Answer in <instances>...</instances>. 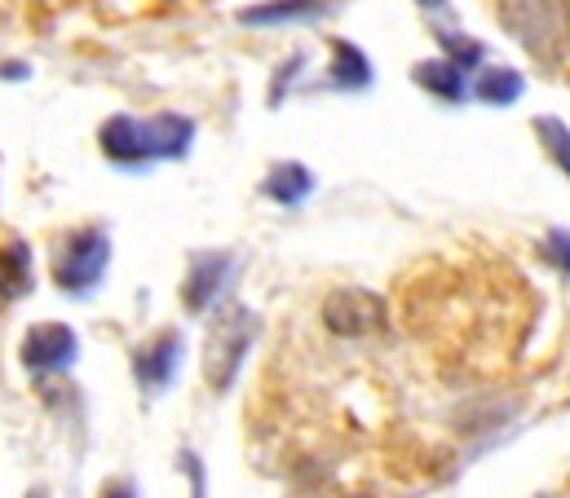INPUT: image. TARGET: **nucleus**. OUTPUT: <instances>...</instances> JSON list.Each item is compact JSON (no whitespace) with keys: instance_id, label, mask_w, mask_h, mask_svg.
I'll use <instances>...</instances> for the list:
<instances>
[{"instance_id":"obj_18","label":"nucleus","mask_w":570,"mask_h":498,"mask_svg":"<svg viewBox=\"0 0 570 498\" xmlns=\"http://www.w3.org/2000/svg\"><path fill=\"white\" fill-rule=\"evenodd\" d=\"M544 256H549V260H553L562 273H570V235H567V230H553V235H549Z\"/></svg>"},{"instance_id":"obj_4","label":"nucleus","mask_w":570,"mask_h":498,"mask_svg":"<svg viewBox=\"0 0 570 498\" xmlns=\"http://www.w3.org/2000/svg\"><path fill=\"white\" fill-rule=\"evenodd\" d=\"M385 300L367 287H336L327 300H323V327L341 340H358V336H372L385 327Z\"/></svg>"},{"instance_id":"obj_8","label":"nucleus","mask_w":570,"mask_h":498,"mask_svg":"<svg viewBox=\"0 0 570 498\" xmlns=\"http://www.w3.org/2000/svg\"><path fill=\"white\" fill-rule=\"evenodd\" d=\"M142 137H146L150 163H155V159H181V155L190 150V141H195V124H190L186 116L159 111V116L142 120Z\"/></svg>"},{"instance_id":"obj_19","label":"nucleus","mask_w":570,"mask_h":498,"mask_svg":"<svg viewBox=\"0 0 570 498\" xmlns=\"http://www.w3.org/2000/svg\"><path fill=\"white\" fill-rule=\"evenodd\" d=\"M186 468H190V486H195L190 498H204V472H199V464H195V459H186Z\"/></svg>"},{"instance_id":"obj_13","label":"nucleus","mask_w":570,"mask_h":498,"mask_svg":"<svg viewBox=\"0 0 570 498\" xmlns=\"http://www.w3.org/2000/svg\"><path fill=\"white\" fill-rule=\"evenodd\" d=\"M332 53H336V62H332V84L336 89H363V84H372V67H367V53L363 49H354L350 40H336Z\"/></svg>"},{"instance_id":"obj_14","label":"nucleus","mask_w":570,"mask_h":498,"mask_svg":"<svg viewBox=\"0 0 570 498\" xmlns=\"http://www.w3.org/2000/svg\"><path fill=\"white\" fill-rule=\"evenodd\" d=\"M473 93H478L482 102H491V107H513V102L522 98V76H518L513 67H487V71L478 76Z\"/></svg>"},{"instance_id":"obj_17","label":"nucleus","mask_w":570,"mask_h":498,"mask_svg":"<svg viewBox=\"0 0 570 498\" xmlns=\"http://www.w3.org/2000/svg\"><path fill=\"white\" fill-rule=\"evenodd\" d=\"M438 40H442V49L451 53V58H446L451 67L469 71V67L482 62V44H478V40H469V36H451V31H438Z\"/></svg>"},{"instance_id":"obj_12","label":"nucleus","mask_w":570,"mask_h":498,"mask_svg":"<svg viewBox=\"0 0 570 498\" xmlns=\"http://www.w3.org/2000/svg\"><path fill=\"white\" fill-rule=\"evenodd\" d=\"M262 190H266L275 203H287V208H292V203H301V199L314 190V177H309L305 163H275Z\"/></svg>"},{"instance_id":"obj_15","label":"nucleus","mask_w":570,"mask_h":498,"mask_svg":"<svg viewBox=\"0 0 570 498\" xmlns=\"http://www.w3.org/2000/svg\"><path fill=\"white\" fill-rule=\"evenodd\" d=\"M535 132H540L549 159L570 177V128L562 124V120H553V116H540V120H535Z\"/></svg>"},{"instance_id":"obj_5","label":"nucleus","mask_w":570,"mask_h":498,"mask_svg":"<svg viewBox=\"0 0 570 498\" xmlns=\"http://www.w3.org/2000/svg\"><path fill=\"white\" fill-rule=\"evenodd\" d=\"M76 331L67 327V322H40V327H31L27 336H22V349H18V358H22V367L31 375H49V371H62V367H71L76 362Z\"/></svg>"},{"instance_id":"obj_16","label":"nucleus","mask_w":570,"mask_h":498,"mask_svg":"<svg viewBox=\"0 0 570 498\" xmlns=\"http://www.w3.org/2000/svg\"><path fill=\"white\" fill-rule=\"evenodd\" d=\"M314 9H318V0H271V4L244 9V22H284V18H305Z\"/></svg>"},{"instance_id":"obj_21","label":"nucleus","mask_w":570,"mask_h":498,"mask_svg":"<svg viewBox=\"0 0 570 498\" xmlns=\"http://www.w3.org/2000/svg\"><path fill=\"white\" fill-rule=\"evenodd\" d=\"M421 4H425V9H442V4H446V0H421Z\"/></svg>"},{"instance_id":"obj_1","label":"nucleus","mask_w":570,"mask_h":498,"mask_svg":"<svg viewBox=\"0 0 570 498\" xmlns=\"http://www.w3.org/2000/svg\"><path fill=\"white\" fill-rule=\"evenodd\" d=\"M500 22L544 67L570 53V0H500Z\"/></svg>"},{"instance_id":"obj_10","label":"nucleus","mask_w":570,"mask_h":498,"mask_svg":"<svg viewBox=\"0 0 570 498\" xmlns=\"http://www.w3.org/2000/svg\"><path fill=\"white\" fill-rule=\"evenodd\" d=\"M31 291V248L22 239L0 243V305Z\"/></svg>"},{"instance_id":"obj_11","label":"nucleus","mask_w":570,"mask_h":498,"mask_svg":"<svg viewBox=\"0 0 570 498\" xmlns=\"http://www.w3.org/2000/svg\"><path fill=\"white\" fill-rule=\"evenodd\" d=\"M412 80L429 89L433 98H442V102H460L464 98V71L460 67H451L446 58H433V62H421L416 71H412Z\"/></svg>"},{"instance_id":"obj_9","label":"nucleus","mask_w":570,"mask_h":498,"mask_svg":"<svg viewBox=\"0 0 570 498\" xmlns=\"http://www.w3.org/2000/svg\"><path fill=\"white\" fill-rule=\"evenodd\" d=\"M177 358H181V336L177 331H164L159 340H150L142 353L134 358V371L142 388H164L173 371H177Z\"/></svg>"},{"instance_id":"obj_3","label":"nucleus","mask_w":570,"mask_h":498,"mask_svg":"<svg viewBox=\"0 0 570 498\" xmlns=\"http://www.w3.org/2000/svg\"><path fill=\"white\" fill-rule=\"evenodd\" d=\"M107 265H111V239H107V230L89 226V230H76L62 239V248L53 256V282L71 296H85L102 282Z\"/></svg>"},{"instance_id":"obj_2","label":"nucleus","mask_w":570,"mask_h":498,"mask_svg":"<svg viewBox=\"0 0 570 498\" xmlns=\"http://www.w3.org/2000/svg\"><path fill=\"white\" fill-rule=\"evenodd\" d=\"M253 336H257L253 309L226 305V309L217 313V322L208 327V345H204V379H208V388L226 392V388L235 384V375H239L248 349H253Z\"/></svg>"},{"instance_id":"obj_20","label":"nucleus","mask_w":570,"mask_h":498,"mask_svg":"<svg viewBox=\"0 0 570 498\" xmlns=\"http://www.w3.org/2000/svg\"><path fill=\"white\" fill-rule=\"evenodd\" d=\"M102 498H138V495H134V486L116 481V486H107V490H102Z\"/></svg>"},{"instance_id":"obj_6","label":"nucleus","mask_w":570,"mask_h":498,"mask_svg":"<svg viewBox=\"0 0 570 498\" xmlns=\"http://www.w3.org/2000/svg\"><path fill=\"white\" fill-rule=\"evenodd\" d=\"M226 269H230V256L226 251H195L190 256V269L181 278V300H186L190 313H204L217 300V291L226 282Z\"/></svg>"},{"instance_id":"obj_7","label":"nucleus","mask_w":570,"mask_h":498,"mask_svg":"<svg viewBox=\"0 0 570 498\" xmlns=\"http://www.w3.org/2000/svg\"><path fill=\"white\" fill-rule=\"evenodd\" d=\"M98 146H102V155H107L111 163H120V168H142V163H150L142 120H134V116H111V120L102 124V132H98Z\"/></svg>"}]
</instances>
